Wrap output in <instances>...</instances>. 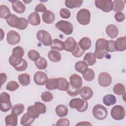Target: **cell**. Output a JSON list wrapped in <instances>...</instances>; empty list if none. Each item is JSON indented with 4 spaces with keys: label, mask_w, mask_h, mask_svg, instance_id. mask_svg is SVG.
Segmentation results:
<instances>
[{
    "label": "cell",
    "mask_w": 126,
    "mask_h": 126,
    "mask_svg": "<svg viewBox=\"0 0 126 126\" xmlns=\"http://www.w3.org/2000/svg\"><path fill=\"white\" fill-rule=\"evenodd\" d=\"M108 40L100 38L97 39L95 42L94 55L97 59L101 60L107 54Z\"/></svg>",
    "instance_id": "6da1fadb"
},
{
    "label": "cell",
    "mask_w": 126,
    "mask_h": 126,
    "mask_svg": "<svg viewBox=\"0 0 126 126\" xmlns=\"http://www.w3.org/2000/svg\"><path fill=\"white\" fill-rule=\"evenodd\" d=\"M9 63L17 71H24L28 67V63L25 59L16 57L12 55L9 58Z\"/></svg>",
    "instance_id": "7a4b0ae2"
},
{
    "label": "cell",
    "mask_w": 126,
    "mask_h": 126,
    "mask_svg": "<svg viewBox=\"0 0 126 126\" xmlns=\"http://www.w3.org/2000/svg\"><path fill=\"white\" fill-rule=\"evenodd\" d=\"M70 108L76 109L78 111L83 112L85 111L88 107V103L87 100L76 98L72 99L69 102Z\"/></svg>",
    "instance_id": "3957f363"
},
{
    "label": "cell",
    "mask_w": 126,
    "mask_h": 126,
    "mask_svg": "<svg viewBox=\"0 0 126 126\" xmlns=\"http://www.w3.org/2000/svg\"><path fill=\"white\" fill-rule=\"evenodd\" d=\"M92 113L94 118L99 120H102L106 118L108 111L104 106L98 104L93 107Z\"/></svg>",
    "instance_id": "277c9868"
},
{
    "label": "cell",
    "mask_w": 126,
    "mask_h": 126,
    "mask_svg": "<svg viewBox=\"0 0 126 126\" xmlns=\"http://www.w3.org/2000/svg\"><path fill=\"white\" fill-rule=\"evenodd\" d=\"M91 14L87 9H81L77 13L76 19L77 22L82 25H87L90 22Z\"/></svg>",
    "instance_id": "5b68a950"
},
{
    "label": "cell",
    "mask_w": 126,
    "mask_h": 126,
    "mask_svg": "<svg viewBox=\"0 0 126 126\" xmlns=\"http://www.w3.org/2000/svg\"><path fill=\"white\" fill-rule=\"evenodd\" d=\"M0 109L2 112L8 111L12 108V104L10 100V95L6 92H3L0 95Z\"/></svg>",
    "instance_id": "8992f818"
},
{
    "label": "cell",
    "mask_w": 126,
    "mask_h": 126,
    "mask_svg": "<svg viewBox=\"0 0 126 126\" xmlns=\"http://www.w3.org/2000/svg\"><path fill=\"white\" fill-rule=\"evenodd\" d=\"M56 27L66 35H70L73 32L72 24L67 21L61 20L58 22L56 25Z\"/></svg>",
    "instance_id": "52a82bcc"
},
{
    "label": "cell",
    "mask_w": 126,
    "mask_h": 126,
    "mask_svg": "<svg viewBox=\"0 0 126 126\" xmlns=\"http://www.w3.org/2000/svg\"><path fill=\"white\" fill-rule=\"evenodd\" d=\"M37 40L45 46H49L52 43V37L50 34L45 30H39L36 33Z\"/></svg>",
    "instance_id": "ba28073f"
},
{
    "label": "cell",
    "mask_w": 126,
    "mask_h": 126,
    "mask_svg": "<svg viewBox=\"0 0 126 126\" xmlns=\"http://www.w3.org/2000/svg\"><path fill=\"white\" fill-rule=\"evenodd\" d=\"M125 110L121 105H117L113 106L111 110V115L112 118L116 120H121L125 117Z\"/></svg>",
    "instance_id": "9c48e42d"
},
{
    "label": "cell",
    "mask_w": 126,
    "mask_h": 126,
    "mask_svg": "<svg viewBox=\"0 0 126 126\" xmlns=\"http://www.w3.org/2000/svg\"><path fill=\"white\" fill-rule=\"evenodd\" d=\"M95 5L96 7L105 12H110L113 8L111 0H95Z\"/></svg>",
    "instance_id": "30bf717a"
},
{
    "label": "cell",
    "mask_w": 126,
    "mask_h": 126,
    "mask_svg": "<svg viewBox=\"0 0 126 126\" xmlns=\"http://www.w3.org/2000/svg\"><path fill=\"white\" fill-rule=\"evenodd\" d=\"M98 82L99 85L102 87H108L112 83L111 76L107 72H101L98 75Z\"/></svg>",
    "instance_id": "8fae6325"
},
{
    "label": "cell",
    "mask_w": 126,
    "mask_h": 126,
    "mask_svg": "<svg viewBox=\"0 0 126 126\" xmlns=\"http://www.w3.org/2000/svg\"><path fill=\"white\" fill-rule=\"evenodd\" d=\"M33 80L37 85L42 86L47 83L48 77L46 73L42 71H37L34 75Z\"/></svg>",
    "instance_id": "7c38bea8"
},
{
    "label": "cell",
    "mask_w": 126,
    "mask_h": 126,
    "mask_svg": "<svg viewBox=\"0 0 126 126\" xmlns=\"http://www.w3.org/2000/svg\"><path fill=\"white\" fill-rule=\"evenodd\" d=\"M20 39L19 34L15 31H10L7 33L6 40L8 43L10 45H16L20 42Z\"/></svg>",
    "instance_id": "4fadbf2b"
},
{
    "label": "cell",
    "mask_w": 126,
    "mask_h": 126,
    "mask_svg": "<svg viewBox=\"0 0 126 126\" xmlns=\"http://www.w3.org/2000/svg\"><path fill=\"white\" fill-rule=\"evenodd\" d=\"M70 85L75 89H80L82 85V79L77 74H73L69 77Z\"/></svg>",
    "instance_id": "5bb4252c"
},
{
    "label": "cell",
    "mask_w": 126,
    "mask_h": 126,
    "mask_svg": "<svg viewBox=\"0 0 126 126\" xmlns=\"http://www.w3.org/2000/svg\"><path fill=\"white\" fill-rule=\"evenodd\" d=\"M79 94L81 97L86 100L92 98L93 95V90L88 86H84L80 89Z\"/></svg>",
    "instance_id": "9a60e30c"
},
{
    "label": "cell",
    "mask_w": 126,
    "mask_h": 126,
    "mask_svg": "<svg viewBox=\"0 0 126 126\" xmlns=\"http://www.w3.org/2000/svg\"><path fill=\"white\" fill-rule=\"evenodd\" d=\"M63 43L64 50L70 52H72L73 51L77 44V42L72 37H68Z\"/></svg>",
    "instance_id": "2e32d148"
},
{
    "label": "cell",
    "mask_w": 126,
    "mask_h": 126,
    "mask_svg": "<svg viewBox=\"0 0 126 126\" xmlns=\"http://www.w3.org/2000/svg\"><path fill=\"white\" fill-rule=\"evenodd\" d=\"M115 48L116 51H124L126 49V37H119L115 41Z\"/></svg>",
    "instance_id": "e0dca14e"
},
{
    "label": "cell",
    "mask_w": 126,
    "mask_h": 126,
    "mask_svg": "<svg viewBox=\"0 0 126 126\" xmlns=\"http://www.w3.org/2000/svg\"><path fill=\"white\" fill-rule=\"evenodd\" d=\"M12 2V7L14 11L18 13H23L26 10V6L20 0L10 1Z\"/></svg>",
    "instance_id": "ac0fdd59"
},
{
    "label": "cell",
    "mask_w": 126,
    "mask_h": 126,
    "mask_svg": "<svg viewBox=\"0 0 126 126\" xmlns=\"http://www.w3.org/2000/svg\"><path fill=\"white\" fill-rule=\"evenodd\" d=\"M42 18L44 23L47 24H51L54 22L55 19V16L51 11L46 10L42 14Z\"/></svg>",
    "instance_id": "d6986e66"
},
{
    "label": "cell",
    "mask_w": 126,
    "mask_h": 126,
    "mask_svg": "<svg viewBox=\"0 0 126 126\" xmlns=\"http://www.w3.org/2000/svg\"><path fill=\"white\" fill-rule=\"evenodd\" d=\"M106 32L107 34L111 38H116L119 33L118 28L114 25H109L106 28Z\"/></svg>",
    "instance_id": "ffe728a7"
},
{
    "label": "cell",
    "mask_w": 126,
    "mask_h": 126,
    "mask_svg": "<svg viewBox=\"0 0 126 126\" xmlns=\"http://www.w3.org/2000/svg\"><path fill=\"white\" fill-rule=\"evenodd\" d=\"M28 21L33 26H37L40 24V18L38 13L34 12L30 14L28 17Z\"/></svg>",
    "instance_id": "44dd1931"
},
{
    "label": "cell",
    "mask_w": 126,
    "mask_h": 126,
    "mask_svg": "<svg viewBox=\"0 0 126 126\" xmlns=\"http://www.w3.org/2000/svg\"><path fill=\"white\" fill-rule=\"evenodd\" d=\"M6 21L9 26L17 28L19 24V17H18L15 14H11L6 18Z\"/></svg>",
    "instance_id": "7402d4cb"
},
{
    "label": "cell",
    "mask_w": 126,
    "mask_h": 126,
    "mask_svg": "<svg viewBox=\"0 0 126 126\" xmlns=\"http://www.w3.org/2000/svg\"><path fill=\"white\" fill-rule=\"evenodd\" d=\"M50 48L53 50L62 51L64 50V43L59 39H54L52 41Z\"/></svg>",
    "instance_id": "603a6c76"
},
{
    "label": "cell",
    "mask_w": 126,
    "mask_h": 126,
    "mask_svg": "<svg viewBox=\"0 0 126 126\" xmlns=\"http://www.w3.org/2000/svg\"><path fill=\"white\" fill-rule=\"evenodd\" d=\"M5 122L6 126H16L17 125V116L11 113L5 117Z\"/></svg>",
    "instance_id": "cb8c5ba5"
},
{
    "label": "cell",
    "mask_w": 126,
    "mask_h": 126,
    "mask_svg": "<svg viewBox=\"0 0 126 126\" xmlns=\"http://www.w3.org/2000/svg\"><path fill=\"white\" fill-rule=\"evenodd\" d=\"M57 80L58 81V87L57 89L62 91H66L69 86L67 80L63 77L57 78Z\"/></svg>",
    "instance_id": "d4e9b609"
},
{
    "label": "cell",
    "mask_w": 126,
    "mask_h": 126,
    "mask_svg": "<svg viewBox=\"0 0 126 126\" xmlns=\"http://www.w3.org/2000/svg\"><path fill=\"white\" fill-rule=\"evenodd\" d=\"M112 10L117 13L121 12L125 8V2L123 0H115L112 1Z\"/></svg>",
    "instance_id": "484cf974"
},
{
    "label": "cell",
    "mask_w": 126,
    "mask_h": 126,
    "mask_svg": "<svg viewBox=\"0 0 126 126\" xmlns=\"http://www.w3.org/2000/svg\"><path fill=\"white\" fill-rule=\"evenodd\" d=\"M78 44L80 48L83 50L85 51L88 50L90 48L91 45V40L89 38L84 37L80 39Z\"/></svg>",
    "instance_id": "4316f807"
},
{
    "label": "cell",
    "mask_w": 126,
    "mask_h": 126,
    "mask_svg": "<svg viewBox=\"0 0 126 126\" xmlns=\"http://www.w3.org/2000/svg\"><path fill=\"white\" fill-rule=\"evenodd\" d=\"M84 62L88 65V66H91L94 64L96 63V59L94 53H87L85 55L84 59Z\"/></svg>",
    "instance_id": "83f0119b"
},
{
    "label": "cell",
    "mask_w": 126,
    "mask_h": 126,
    "mask_svg": "<svg viewBox=\"0 0 126 126\" xmlns=\"http://www.w3.org/2000/svg\"><path fill=\"white\" fill-rule=\"evenodd\" d=\"M67 107L63 104L58 105L56 108V113L60 117H63L68 114Z\"/></svg>",
    "instance_id": "f1b7e54d"
},
{
    "label": "cell",
    "mask_w": 126,
    "mask_h": 126,
    "mask_svg": "<svg viewBox=\"0 0 126 126\" xmlns=\"http://www.w3.org/2000/svg\"><path fill=\"white\" fill-rule=\"evenodd\" d=\"M18 78L20 84L23 86H27L30 83V76L28 73L19 74Z\"/></svg>",
    "instance_id": "f546056e"
},
{
    "label": "cell",
    "mask_w": 126,
    "mask_h": 126,
    "mask_svg": "<svg viewBox=\"0 0 126 126\" xmlns=\"http://www.w3.org/2000/svg\"><path fill=\"white\" fill-rule=\"evenodd\" d=\"M49 59L53 62H58L61 60V54L55 50H50L48 53Z\"/></svg>",
    "instance_id": "4dcf8cb0"
},
{
    "label": "cell",
    "mask_w": 126,
    "mask_h": 126,
    "mask_svg": "<svg viewBox=\"0 0 126 126\" xmlns=\"http://www.w3.org/2000/svg\"><path fill=\"white\" fill-rule=\"evenodd\" d=\"M103 102L104 105L108 106L114 105L116 102V97L112 94H106L103 98Z\"/></svg>",
    "instance_id": "1f68e13d"
},
{
    "label": "cell",
    "mask_w": 126,
    "mask_h": 126,
    "mask_svg": "<svg viewBox=\"0 0 126 126\" xmlns=\"http://www.w3.org/2000/svg\"><path fill=\"white\" fill-rule=\"evenodd\" d=\"M82 2L83 0H66L65 1V5L67 8L73 9L74 8L80 7Z\"/></svg>",
    "instance_id": "d6a6232c"
},
{
    "label": "cell",
    "mask_w": 126,
    "mask_h": 126,
    "mask_svg": "<svg viewBox=\"0 0 126 126\" xmlns=\"http://www.w3.org/2000/svg\"><path fill=\"white\" fill-rule=\"evenodd\" d=\"M35 119L30 116L28 114L24 113L21 119V124L22 126H31L34 122Z\"/></svg>",
    "instance_id": "836d02e7"
},
{
    "label": "cell",
    "mask_w": 126,
    "mask_h": 126,
    "mask_svg": "<svg viewBox=\"0 0 126 126\" xmlns=\"http://www.w3.org/2000/svg\"><path fill=\"white\" fill-rule=\"evenodd\" d=\"M82 76L86 81H92L94 78L95 73L93 69L88 68V69L82 74Z\"/></svg>",
    "instance_id": "e575fe53"
},
{
    "label": "cell",
    "mask_w": 126,
    "mask_h": 126,
    "mask_svg": "<svg viewBox=\"0 0 126 126\" xmlns=\"http://www.w3.org/2000/svg\"><path fill=\"white\" fill-rule=\"evenodd\" d=\"M58 87V81L57 78H50L46 84V88L49 90L57 89Z\"/></svg>",
    "instance_id": "d590c367"
},
{
    "label": "cell",
    "mask_w": 126,
    "mask_h": 126,
    "mask_svg": "<svg viewBox=\"0 0 126 126\" xmlns=\"http://www.w3.org/2000/svg\"><path fill=\"white\" fill-rule=\"evenodd\" d=\"M25 109V106L23 104L18 103L13 105L11 109V113L14 114L17 116L22 114Z\"/></svg>",
    "instance_id": "8d00e7d4"
},
{
    "label": "cell",
    "mask_w": 126,
    "mask_h": 126,
    "mask_svg": "<svg viewBox=\"0 0 126 126\" xmlns=\"http://www.w3.org/2000/svg\"><path fill=\"white\" fill-rule=\"evenodd\" d=\"M88 68V65L84 61H78L75 64V70L82 74H83Z\"/></svg>",
    "instance_id": "74e56055"
},
{
    "label": "cell",
    "mask_w": 126,
    "mask_h": 126,
    "mask_svg": "<svg viewBox=\"0 0 126 126\" xmlns=\"http://www.w3.org/2000/svg\"><path fill=\"white\" fill-rule=\"evenodd\" d=\"M34 63L36 67L41 70L45 69L47 66V62L46 60L42 57H40L37 61L34 62Z\"/></svg>",
    "instance_id": "f35d334b"
},
{
    "label": "cell",
    "mask_w": 126,
    "mask_h": 126,
    "mask_svg": "<svg viewBox=\"0 0 126 126\" xmlns=\"http://www.w3.org/2000/svg\"><path fill=\"white\" fill-rule=\"evenodd\" d=\"M113 92L118 95H123L125 94V87L121 83L116 84L113 88Z\"/></svg>",
    "instance_id": "ab89813d"
},
{
    "label": "cell",
    "mask_w": 126,
    "mask_h": 126,
    "mask_svg": "<svg viewBox=\"0 0 126 126\" xmlns=\"http://www.w3.org/2000/svg\"><path fill=\"white\" fill-rule=\"evenodd\" d=\"M10 11L6 5H1L0 6V17L1 18H6L10 15Z\"/></svg>",
    "instance_id": "60d3db41"
},
{
    "label": "cell",
    "mask_w": 126,
    "mask_h": 126,
    "mask_svg": "<svg viewBox=\"0 0 126 126\" xmlns=\"http://www.w3.org/2000/svg\"><path fill=\"white\" fill-rule=\"evenodd\" d=\"M27 113L30 116L34 119L37 118L40 115L35 108L34 105H31L28 107L27 109Z\"/></svg>",
    "instance_id": "b9f144b4"
},
{
    "label": "cell",
    "mask_w": 126,
    "mask_h": 126,
    "mask_svg": "<svg viewBox=\"0 0 126 126\" xmlns=\"http://www.w3.org/2000/svg\"><path fill=\"white\" fill-rule=\"evenodd\" d=\"M24 50L20 46H16L12 50V55L17 58H22L24 55Z\"/></svg>",
    "instance_id": "7bdbcfd3"
},
{
    "label": "cell",
    "mask_w": 126,
    "mask_h": 126,
    "mask_svg": "<svg viewBox=\"0 0 126 126\" xmlns=\"http://www.w3.org/2000/svg\"><path fill=\"white\" fill-rule=\"evenodd\" d=\"M34 107L39 114H44L46 111V107L44 104L40 102H35L34 104Z\"/></svg>",
    "instance_id": "ee69618b"
},
{
    "label": "cell",
    "mask_w": 126,
    "mask_h": 126,
    "mask_svg": "<svg viewBox=\"0 0 126 126\" xmlns=\"http://www.w3.org/2000/svg\"><path fill=\"white\" fill-rule=\"evenodd\" d=\"M85 53V51L83 50L79 45L78 43H77L76 46L73 51L71 52L72 55L76 58L81 57Z\"/></svg>",
    "instance_id": "f6af8a7d"
},
{
    "label": "cell",
    "mask_w": 126,
    "mask_h": 126,
    "mask_svg": "<svg viewBox=\"0 0 126 126\" xmlns=\"http://www.w3.org/2000/svg\"><path fill=\"white\" fill-rule=\"evenodd\" d=\"M28 56L31 60L35 62L40 58V54L35 50H31L28 53Z\"/></svg>",
    "instance_id": "bcb514c9"
},
{
    "label": "cell",
    "mask_w": 126,
    "mask_h": 126,
    "mask_svg": "<svg viewBox=\"0 0 126 126\" xmlns=\"http://www.w3.org/2000/svg\"><path fill=\"white\" fill-rule=\"evenodd\" d=\"M19 87L18 83L15 81H10L6 85V89L8 91L13 92Z\"/></svg>",
    "instance_id": "7dc6e473"
},
{
    "label": "cell",
    "mask_w": 126,
    "mask_h": 126,
    "mask_svg": "<svg viewBox=\"0 0 126 126\" xmlns=\"http://www.w3.org/2000/svg\"><path fill=\"white\" fill-rule=\"evenodd\" d=\"M28 20L24 18L19 17V24L17 27V29L20 30H23L26 29L28 27Z\"/></svg>",
    "instance_id": "c3c4849f"
},
{
    "label": "cell",
    "mask_w": 126,
    "mask_h": 126,
    "mask_svg": "<svg viewBox=\"0 0 126 126\" xmlns=\"http://www.w3.org/2000/svg\"><path fill=\"white\" fill-rule=\"evenodd\" d=\"M41 98L43 101L48 102L53 99V96L49 91H46L42 93V94L41 95Z\"/></svg>",
    "instance_id": "681fc988"
},
{
    "label": "cell",
    "mask_w": 126,
    "mask_h": 126,
    "mask_svg": "<svg viewBox=\"0 0 126 126\" xmlns=\"http://www.w3.org/2000/svg\"><path fill=\"white\" fill-rule=\"evenodd\" d=\"M80 89L74 88L72 87H71L70 85L67 90L66 91L70 96L72 97H75V96H76L78 94H79Z\"/></svg>",
    "instance_id": "f907efd6"
},
{
    "label": "cell",
    "mask_w": 126,
    "mask_h": 126,
    "mask_svg": "<svg viewBox=\"0 0 126 126\" xmlns=\"http://www.w3.org/2000/svg\"><path fill=\"white\" fill-rule=\"evenodd\" d=\"M60 14L62 18L64 19H68L70 16V12L68 9L63 8L61 9Z\"/></svg>",
    "instance_id": "816d5d0a"
},
{
    "label": "cell",
    "mask_w": 126,
    "mask_h": 126,
    "mask_svg": "<svg viewBox=\"0 0 126 126\" xmlns=\"http://www.w3.org/2000/svg\"><path fill=\"white\" fill-rule=\"evenodd\" d=\"M56 125L57 126H69V121L66 118H61L57 121Z\"/></svg>",
    "instance_id": "f5cc1de1"
},
{
    "label": "cell",
    "mask_w": 126,
    "mask_h": 126,
    "mask_svg": "<svg viewBox=\"0 0 126 126\" xmlns=\"http://www.w3.org/2000/svg\"><path fill=\"white\" fill-rule=\"evenodd\" d=\"M35 11L39 12H44L47 10L46 6L43 3H39L34 8Z\"/></svg>",
    "instance_id": "db71d44e"
},
{
    "label": "cell",
    "mask_w": 126,
    "mask_h": 126,
    "mask_svg": "<svg viewBox=\"0 0 126 126\" xmlns=\"http://www.w3.org/2000/svg\"><path fill=\"white\" fill-rule=\"evenodd\" d=\"M115 20L119 22H122L125 19V16L124 14L121 12H117L115 15Z\"/></svg>",
    "instance_id": "11a10c76"
},
{
    "label": "cell",
    "mask_w": 126,
    "mask_h": 126,
    "mask_svg": "<svg viewBox=\"0 0 126 126\" xmlns=\"http://www.w3.org/2000/svg\"><path fill=\"white\" fill-rule=\"evenodd\" d=\"M115 51H116L115 48V41L113 40H108V52H113Z\"/></svg>",
    "instance_id": "9f6ffc18"
},
{
    "label": "cell",
    "mask_w": 126,
    "mask_h": 126,
    "mask_svg": "<svg viewBox=\"0 0 126 126\" xmlns=\"http://www.w3.org/2000/svg\"><path fill=\"white\" fill-rule=\"evenodd\" d=\"M0 75V81H1V85L2 86L3 83L5 82L7 79V76L5 73H1Z\"/></svg>",
    "instance_id": "6f0895ef"
},
{
    "label": "cell",
    "mask_w": 126,
    "mask_h": 126,
    "mask_svg": "<svg viewBox=\"0 0 126 126\" xmlns=\"http://www.w3.org/2000/svg\"><path fill=\"white\" fill-rule=\"evenodd\" d=\"M92 126V125L89 122H81L76 124V126Z\"/></svg>",
    "instance_id": "680465c9"
}]
</instances>
